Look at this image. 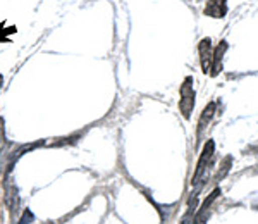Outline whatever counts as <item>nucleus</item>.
I'll use <instances>...</instances> for the list:
<instances>
[{
	"label": "nucleus",
	"instance_id": "nucleus-1",
	"mask_svg": "<svg viewBox=\"0 0 258 224\" xmlns=\"http://www.w3.org/2000/svg\"><path fill=\"white\" fill-rule=\"evenodd\" d=\"M195 80L193 76L184 78L179 88V112L184 119H191V112L195 109Z\"/></svg>",
	"mask_w": 258,
	"mask_h": 224
},
{
	"label": "nucleus",
	"instance_id": "nucleus-2",
	"mask_svg": "<svg viewBox=\"0 0 258 224\" xmlns=\"http://www.w3.org/2000/svg\"><path fill=\"white\" fill-rule=\"evenodd\" d=\"M214 152H215V143L214 140H209L203 147L202 153H200V159L197 162V169H195V174H193V186H197V190L202 188V181L205 180L207 176V165L210 164L212 157H214Z\"/></svg>",
	"mask_w": 258,
	"mask_h": 224
},
{
	"label": "nucleus",
	"instance_id": "nucleus-3",
	"mask_svg": "<svg viewBox=\"0 0 258 224\" xmlns=\"http://www.w3.org/2000/svg\"><path fill=\"white\" fill-rule=\"evenodd\" d=\"M212 53H214V47H212V40L207 38L200 40L198 43V55H200V68L202 73L209 74L210 73V66H212Z\"/></svg>",
	"mask_w": 258,
	"mask_h": 224
},
{
	"label": "nucleus",
	"instance_id": "nucleus-4",
	"mask_svg": "<svg viewBox=\"0 0 258 224\" xmlns=\"http://www.w3.org/2000/svg\"><path fill=\"white\" fill-rule=\"evenodd\" d=\"M227 0H205L203 14L212 19H224L227 16Z\"/></svg>",
	"mask_w": 258,
	"mask_h": 224
},
{
	"label": "nucleus",
	"instance_id": "nucleus-5",
	"mask_svg": "<svg viewBox=\"0 0 258 224\" xmlns=\"http://www.w3.org/2000/svg\"><path fill=\"white\" fill-rule=\"evenodd\" d=\"M229 48V43L226 40H222L217 47L214 48V53H212V66H210V76H219L220 71H222V62H224V55H226Z\"/></svg>",
	"mask_w": 258,
	"mask_h": 224
},
{
	"label": "nucleus",
	"instance_id": "nucleus-6",
	"mask_svg": "<svg viewBox=\"0 0 258 224\" xmlns=\"http://www.w3.org/2000/svg\"><path fill=\"white\" fill-rule=\"evenodd\" d=\"M215 110H217V103H215V102H210L209 105L202 110V116H200V119H198V128H197L198 143L202 142V138H203V131L207 130V126H209V124L212 123V119H214Z\"/></svg>",
	"mask_w": 258,
	"mask_h": 224
},
{
	"label": "nucleus",
	"instance_id": "nucleus-7",
	"mask_svg": "<svg viewBox=\"0 0 258 224\" xmlns=\"http://www.w3.org/2000/svg\"><path fill=\"white\" fill-rule=\"evenodd\" d=\"M7 147V142H6V126H4V119L0 118V155L2 152L6 150Z\"/></svg>",
	"mask_w": 258,
	"mask_h": 224
},
{
	"label": "nucleus",
	"instance_id": "nucleus-8",
	"mask_svg": "<svg viewBox=\"0 0 258 224\" xmlns=\"http://www.w3.org/2000/svg\"><path fill=\"white\" fill-rule=\"evenodd\" d=\"M231 164H232V157H226V159H224V164H222V173L217 174L219 180H222V178L229 173V169H231Z\"/></svg>",
	"mask_w": 258,
	"mask_h": 224
},
{
	"label": "nucleus",
	"instance_id": "nucleus-9",
	"mask_svg": "<svg viewBox=\"0 0 258 224\" xmlns=\"http://www.w3.org/2000/svg\"><path fill=\"white\" fill-rule=\"evenodd\" d=\"M2 81H4V78H2V74H0V88H2Z\"/></svg>",
	"mask_w": 258,
	"mask_h": 224
}]
</instances>
